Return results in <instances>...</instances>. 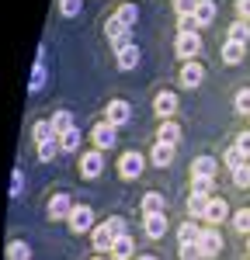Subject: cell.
I'll list each match as a JSON object with an SVG mask.
<instances>
[{"instance_id":"e0dca14e","label":"cell","mask_w":250,"mask_h":260,"mask_svg":"<svg viewBox=\"0 0 250 260\" xmlns=\"http://www.w3.org/2000/svg\"><path fill=\"white\" fill-rule=\"evenodd\" d=\"M208 201H212V194H195V191H191V198H188V215H191V219H205Z\"/></svg>"},{"instance_id":"b9f144b4","label":"cell","mask_w":250,"mask_h":260,"mask_svg":"<svg viewBox=\"0 0 250 260\" xmlns=\"http://www.w3.org/2000/svg\"><path fill=\"white\" fill-rule=\"evenodd\" d=\"M236 14L243 21H250V0H236Z\"/></svg>"},{"instance_id":"2e32d148","label":"cell","mask_w":250,"mask_h":260,"mask_svg":"<svg viewBox=\"0 0 250 260\" xmlns=\"http://www.w3.org/2000/svg\"><path fill=\"white\" fill-rule=\"evenodd\" d=\"M132 250H136L132 246V236H118V240L111 243L108 253H111V260H132Z\"/></svg>"},{"instance_id":"9c48e42d","label":"cell","mask_w":250,"mask_h":260,"mask_svg":"<svg viewBox=\"0 0 250 260\" xmlns=\"http://www.w3.org/2000/svg\"><path fill=\"white\" fill-rule=\"evenodd\" d=\"M153 111H157L160 118H170V115L177 111V98H174L170 90H160V94L153 98Z\"/></svg>"},{"instance_id":"9a60e30c","label":"cell","mask_w":250,"mask_h":260,"mask_svg":"<svg viewBox=\"0 0 250 260\" xmlns=\"http://www.w3.org/2000/svg\"><path fill=\"white\" fill-rule=\"evenodd\" d=\"M157 142H167V146H177V142H181V125L167 118L164 125H160V132H157Z\"/></svg>"},{"instance_id":"6da1fadb","label":"cell","mask_w":250,"mask_h":260,"mask_svg":"<svg viewBox=\"0 0 250 260\" xmlns=\"http://www.w3.org/2000/svg\"><path fill=\"white\" fill-rule=\"evenodd\" d=\"M174 52H177V59H195L198 52H202V35H198V28H191V31H177V42H174Z\"/></svg>"},{"instance_id":"4316f807","label":"cell","mask_w":250,"mask_h":260,"mask_svg":"<svg viewBox=\"0 0 250 260\" xmlns=\"http://www.w3.org/2000/svg\"><path fill=\"white\" fill-rule=\"evenodd\" d=\"M177 240H181V243H198V240H202V229H198L195 222H181V229H177Z\"/></svg>"},{"instance_id":"f35d334b","label":"cell","mask_w":250,"mask_h":260,"mask_svg":"<svg viewBox=\"0 0 250 260\" xmlns=\"http://www.w3.org/2000/svg\"><path fill=\"white\" fill-rule=\"evenodd\" d=\"M236 111H240V115H250V87L236 90Z\"/></svg>"},{"instance_id":"d6986e66","label":"cell","mask_w":250,"mask_h":260,"mask_svg":"<svg viewBox=\"0 0 250 260\" xmlns=\"http://www.w3.org/2000/svg\"><path fill=\"white\" fill-rule=\"evenodd\" d=\"M167 233V219H164V212L160 215H146V236L149 240H160Z\"/></svg>"},{"instance_id":"ffe728a7","label":"cell","mask_w":250,"mask_h":260,"mask_svg":"<svg viewBox=\"0 0 250 260\" xmlns=\"http://www.w3.org/2000/svg\"><path fill=\"white\" fill-rule=\"evenodd\" d=\"M104 35H108L111 42H118V39H125V35H129V24H125L122 18H115V14H111V18H108V24H104Z\"/></svg>"},{"instance_id":"7c38bea8","label":"cell","mask_w":250,"mask_h":260,"mask_svg":"<svg viewBox=\"0 0 250 260\" xmlns=\"http://www.w3.org/2000/svg\"><path fill=\"white\" fill-rule=\"evenodd\" d=\"M195 28H208L212 21H215V4L212 0H198V7H195Z\"/></svg>"},{"instance_id":"4dcf8cb0","label":"cell","mask_w":250,"mask_h":260,"mask_svg":"<svg viewBox=\"0 0 250 260\" xmlns=\"http://www.w3.org/2000/svg\"><path fill=\"white\" fill-rule=\"evenodd\" d=\"M233 229H236V233H247V236H250V208L233 212Z\"/></svg>"},{"instance_id":"836d02e7","label":"cell","mask_w":250,"mask_h":260,"mask_svg":"<svg viewBox=\"0 0 250 260\" xmlns=\"http://www.w3.org/2000/svg\"><path fill=\"white\" fill-rule=\"evenodd\" d=\"M177 257H181V260H205L198 243H181V253H177Z\"/></svg>"},{"instance_id":"3957f363","label":"cell","mask_w":250,"mask_h":260,"mask_svg":"<svg viewBox=\"0 0 250 260\" xmlns=\"http://www.w3.org/2000/svg\"><path fill=\"white\" fill-rule=\"evenodd\" d=\"M129 118H132V108H129V101H108V108H104V121H108V125L122 128Z\"/></svg>"},{"instance_id":"d6a6232c","label":"cell","mask_w":250,"mask_h":260,"mask_svg":"<svg viewBox=\"0 0 250 260\" xmlns=\"http://www.w3.org/2000/svg\"><path fill=\"white\" fill-rule=\"evenodd\" d=\"M83 11V0H59V14L63 18H77Z\"/></svg>"},{"instance_id":"ee69618b","label":"cell","mask_w":250,"mask_h":260,"mask_svg":"<svg viewBox=\"0 0 250 260\" xmlns=\"http://www.w3.org/2000/svg\"><path fill=\"white\" fill-rule=\"evenodd\" d=\"M139 260H157V257H139Z\"/></svg>"},{"instance_id":"f546056e","label":"cell","mask_w":250,"mask_h":260,"mask_svg":"<svg viewBox=\"0 0 250 260\" xmlns=\"http://www.w3.org/2000/svg\"><path fill=\"white\" fill-rule=\"evenodd\" d=\"M59 146L66 149V153H77V149H80V132H77V128L63 132V136H59Z\"/></svg>"},{"instance_id":"44dd1931","label":"cell","mask_w":250,"mask_h":260,"mask_svg":"<svg viewBox=\"0 0 250 260\" xmlns=\"http://www.w3.org/2000/svg\"><path fill=\"white\" fill-rule=\"evenodd\" d=\"M229 42H240V45H247L250 42V21H233L229 24Z\"/></svg>"},{"instance_id":"bcb514c9","label":"cell","mask_w":250,"mask_h":260,"mask_svg":"<svg viewBox=\"0 0 250 260\" xmlns=\"http://www.w3.org/2000/svg\"><path fill=\"white\" fill-rule=\"evenodd\" d=\"M247 250H250V240H247Z\"/></svg>"},{"instance_id":"cb8c5ba5","label":"cell","mask_w":250,"mask_h":260,"mask_svg":"<svg viewBox=\"0 0 250 260\" xmlns=\"http://www.w3.org/2000/svg\"><path fill=\"white\" fill-rule=\"evenodd\" d=\"M52 132H56V136H63V132H70V128H77V125H73V115H70V111H56V115H52Z\"/></svg>"},{"instance_id":"484cf974","label":"cell","mask_w":250,"mask_h":260,"mask_svg":"<svg viewBox=\"0 0 250 260\" xmlns=\"http://www.w3.org/2000/svg\"><path fill=\"white\" fill-rule=\"evenodd\" d=\"M28 257H32V250H28L24 240H11L7 243V260H28Z\"/></svg>"},{"instance_id":"7bdbcfd3","label":"cell","mask_w":250,"mask_h":260,"mask_svg":"<svg viewBox=\"0 0 250 260\" xmlns=\"http://www.w3.org/2000/svg\"><path fill=\"white\" fill-rule=\"evenodd\" d=\"M21 184H24V177H21V170H14V184H11V194H21Z\"/></svg>"},{"instance_id":"83f0119b","label":"cell","mask_w":250,"mask_h":260,"mask_svg":"<svg viewBox=\"0 0 250 260\" xmlns=\"http://www.w3.org/2000/svg\"><path fill=\"white\" fill-rule=\"evenodd\" d=\"M32 139H35V146H39V142L56 139V132H52V121H39V125L32 128Z\"/></svg>"},{"instance_id":"277c9868","label":"cell","mask_w":250,"mask_h":260,"mask_svg":"<svg viewBox=\"0 0 250 260\" xmlns=\"http://www.w3.org/2000/svg\"><path fill=\"white\" fill-rule=\"evenodd\" d=\"M70 229L73 233H87V229H94V208H87V205H73V212H70Z\"/></svg>"},{"instance_id":"ba28073f","label":"cell","mask_w":250,"mask_h":260,"mask_svg":"<svg viewBox=\"0 0 250 260\" xmlns=\"http://www.w3.org/2000/svg\"><path fill=\"white\" fill-rule=\"evenodd\" d=\"M90 139H94V146H98V149H111V146H115V125H108V121L94 125Z\"/></svg>"},{"instance_id":"d590c367","label":"cell","mask_w":250,"mask_h":260,"mask_svg":"<svg viewBox=\"0 0 250 260\" xmlns=\"http://www.w3.org/2000/svg\"><path fill=\"white\" fill-rule=\"evenodd\" d=\"M223 160H226V167H229V170H236L240 163H247V156H243V153H240L236 146H229V149H226V156H223Z\"/></svg>"},{"instance_id":"603a6c76","label":"cell","mask_w":250,"mask_h":260,"mask_svg":"<svg viewBox=\"0 0 250 260\" xmlns=\"http://www.w3.org/2000/svg\"><path fill=\"white\" fill-rule=\"evenodd\" d=\"M243 52H247V45H240V42H229V39H226V45H223V62H229V66H233V62L243 59Z\"/></svg>"},{"instance_id":"ab89813d","label":"cell","mask_w":250,"mask_h":260,"mask_svg":"<svg viewBox=\"0 0 250 260\" xmlns=\"http://www.w3.org/2000/svg\"><path fill=\"white\" fill-rule=\"evenodd\" d=\"M233 146H236V149H240L243 156H250V128H243V132L236 136V142H233Z\"/></svg>"},{"instance_id":"52a82bcc","label":"cell","mask_w":250,"mask_h":260,"mask_svg":"<svg viewBox=\"0 0 250 260\" xmlns=\"http://www.w3.org/2000/svg\"><path fill=\"white\" fill-rule=\"evenodd\" d=\"M198 246H202V257H205V260L219 257V253H223V236H219V229H202Z\"/></svg>"},{"instance_id":"4fadbf2b","label":"cell","mask_w":250,"mask_h":260,"mask_svg":"<svg viewBox=\"0 0 250 260\" xmlns=\"http://www.w3.org/2000/svg\"><path fill=\"white\" fill-rule=\"evenodd\" d=\"M215 170H219L215 156H198V160L191 163V177H212L215 180Z\"/></svg>"},{"instance_id":"f1b7e54d","label":"cell","mask_w":250,"mask_h":260,"mask_svg":"<svg viewBox=\"0 0 250 260\" xmlns=\"http://www.w3.org/2000/svg\"><path fill=\"white\" fill-rule=\"evenodd\" d=\"M63 146L59 139H49V142H39V160L42 163H49V160H56V153H59Z\"/></svg>"},{"instance_id":"ac0fdd59","label":"cell","mask_w":250,"mask_h":260,"mask_svg":"<svg viewBox=\"0 0 250 260\" xmlns=\"http://www.w3.org/2000/svg\"><path fill=\"white\" fill-rule=\"evenodd\" d=\"M149 160L157 163V167H170V163H174V146L157 142V146H153V153H149Z\"/></svg>"},{"instance_id":"5bb4252c","label":"cell","mask_w":250,"mask_h":260,"mask_svg":"<svg viewBox=\"0 0 250 260\" xmlns=\"http://www.w3.org/2000/svg\"><path fill=\"white\" fill-rule=\"evenodd\" d=\"M229 215V205L223 198H212L208 201V208H205V222H212V225H219V222H226Z\"/></svg>"},{"instance_id":"8fae6325","label":"cell","mask_w":250,"mask_h":260,"mask_svg":"<svg viewBox=\"0 0 250 260\" xmlns=\"http://www.w3.org/2000/svg\"><path fill=\"white\" fill-rule=\"evenodd\" d=\"M70 212H73L70 194H52V201H49V219H70Z\"/></svg>"},{"instance_id":"30bf717a","label":"cell","mask_w":250,"mask_h":260,"mask_svg":"<svg viewBox=\"0 0 250 260\" xmlns=\"http://www.w3.org/2000/svg\"><path fill=\"white\" fill-rule=\"evenodd\" d=\"M90 243H94V250H111V243H115V233L108 229V222H101V225H94L90 229Z\"/></svg>"},{"instance_id":"1f68e13d","label":"cell","mask_w":250,"mask_h":260,"mask_svg":"<svg viewBox=\"0 0 250 260\" xmlns=\"http://www.w3.org/2000/svg\"><path fill=\"white\" fill-rule=\"evenodd\" d=\"M115 18H122L125 24L132 28V24H136V18H139V7H136V4H122V7L115 11Z\"/></svg>"},{"instance_id":"7a4b0ae2","label":"cell","mask_w":250,"mask_h":260,"mask_svg":"<svg viewBox=\"0 0 250 260\" xmlns=\"http://www.w3.org/2000/svg\"><path fill=\"white\" fill-rule=\"evenodd\" d=\"M143 167H146V160H143V153H136V149H129L122 160H118V174H122L125 180H136L139 174H143Z\"/></svg>"},{"instance_id":"74e56055","label":"cell","mask_w":250,"mask_h":260,"mask_svg":"<svg viewBox=\"0 0 250 260\" xmlns=\"http://www.w3.org/2000/svg\"><path fill=\"white\" fill-rule=\"evenodd\" d=\"M212 184H215L212 177H195L191 180V191H195V194H212Z\"/></svg>"},{"instance_id":"7402d4cb","label":"cell","mask_w":250,"mask_h":260,"mask_svg":"<svg viewBox=\"0 0 250 260\" xmlns=\"http://www.w3.org/2000/svg\"><path fill=\"white\" fill-rule=\"evenodd\" d=\"M164 194H157V191H149V194H143V215H160L164 212Z\"/></svg>"},{"instance_id":"d4e9b609","label":"cell","mask_w":250,"mask_h":260,"mask_svg":"<svg viewBox=\"0 0 250 260\" xmlns=\"http://www.w3.org/2000/svg\"><path fill=\"white\" fill-rule=\"evenodd\" d=\"M118 66H122V70H136V66H139V49H136V45H125L122 52H118Z\"/></svg>"},{"instance_id":"8992f818","label":"cell","mask_w":250,"mask_h":260,"mask_svg":"<svg viewBox=\"0 0 250 260\" xmlns=\"http://www.w3.org/2000/svg\"><path fill=\"white\" fill-rule=\"evenodd\" d=\"M177 80H181V87L195 90L198 83L205 80V66H202V62H195V59H188L184 66H181V77H177Z\"/></svg>"},{"instance_id":"5b68a950","label":"cell","mask_w":250,"mask_h":260,"mask_svg":"<svg viewBox=\"0 0 250 260\" xmlns=\"http://www.w3.org/2000/svg\"><path fill=\"white\" fill-rule=\"evenodd\" d=\"M101 170H104V153H101V149H90V153H83V156H80V174L87 180L101 177Z\"/></svg>"},{"instance_id":"8d00e7d4","label":"cell","mask_w":250,"mask_h":260,"mask_svg":"<svg viewBox=\"0 0 250 260\" xmlns=\"http://www.w3.org/2000/svg\"><path fill=\"white\" fill-rule=\"evenodd\" d=\"M195 7H198V0H174L177 18H191V14H195Z\"/></svg>"},{"instance_id":"f6af8a7d","label":"cell","mask_w":250,"mask_h":260,"mask_svg":"<svg viewBox=\"0 0 250 260\" xmlns=\"http://www.w3.org/2000/svg\"><path fill=\"white\" fill-rule=\"evenodd\" d=\"M94 260H108V257H94Z\"/></svg>"},{"instance_id":"60d3db41","label":"cell","mask_w":250,"mask_h":260,"mask_svg":"<svg viewBox=\"0 0 250 260\" xmlns=\"http://www.w3.org/2000/svg\"><path fill=\"white\" fill-rule=\"evenodd\" d=\"M108 229L115 233V240H118V236H129V233H125V219H118V215H115V219H108Z\"/></svg>"},{"instance_id":"e575fe53","label":"cell","mask_w":250,"mask_h":260,"mask_svg":"<svg viewBox=\"0 0 250 260\" xmlns=\"http://www.w3.org/2000/svg\"><path fill=\"white\" fill-rule=\"evenodd\" d=\"M233 184H236V187H250V163H240V167L233 170Z\"/></svg>"}]
</instances>
